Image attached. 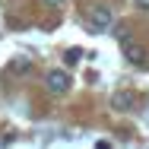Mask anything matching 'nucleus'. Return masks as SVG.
I'll use <instances>...</instances> for the list:
<instances>
[{
	"label": "nucleus",
	"instance_id": "obj_1",
	"mask_svg": "<svg viewBox=\"0 0 149 149\" xmlns=\"http://www.w3.org/2000/svg\"><path fill=\"white\" fill-rule=\"evenodd\" d=\"M45 86L54 92V95H63V92H70V86H73V79H70V73L67 70H48V76H45Z\"/></svg>",
	"mask_w": 149,
	"mask_h": 149
},
{
	"label": "nucleus",
	"instance_id": "obj_2",
	"mask_svg": "<svg viewBox=\"0 0 149 149\" xmlns=\"http://www.w3.org/2000/svg\"><path fill=\"white\" fill-rule=\"evenodd\" d=\"M120 51H124V60L133 63V67H146L149 63V54L136 45V41H120Z\"/></svg>",
	"mask_w": 149,
	"mask_h": 149
},
{
	"label": "nucleus",
	"instance_id": "obj_3",
	"mask_svg": "<svg viewBox=\"0 0 149 149\" xmlns=\"http://www.w3.org/2000/svg\"><path fill=\"white\" fill-rule=\"evenodd\" d=\"M111 19H114V16H111V10H108V6H95V10L89 13V26H92L95 32L111 29Z\"/></svg>",
	"mask_w": 149,
	"mask_h": 149
},
{
	"label": "nucleus",
	"instance_id": "obj_4",
	"mask_svg": "<svg viewBox=\"0 0 149 149\" xmlns=\"http://www.w3.org/2000/svg\"><path fill=\"white\" fill-rule=\"evenodd\" d=\"M133 105H136V95L130 89H118L111 95V108H114V111H130Z\"/></svg>",
	"mask_w": 149,
	"mask_h": 149
},
{
	"label": "nucleus",
	"instance_id": "obj_5",
	"mask_svg": "<svg viewBox=\"0 0 149 149\" xmlns=\"http://www.w3.org/2000/svg\"><path fill=\"white\" fill-rule=\"evenodd\" d=\"M10 70H13V73H29V70H32V63H29L26 57H16L13 63H10Z\"/></svg>",
	"mask_w": 149,
	"mask_h": 149
},
{
	"label": "nucleus",
	"instance_id": "obj_6",
	"mask_svg": "<svg viewBox=\"0 0 149 149\" xmlns=\"http://www.w3.org/2000/svg\"><path fill=\"white\" fill-rule=\"evenodd\" d=\"M48 6H60V3H67V0H45Z\"/></svg>",
	"mask_w": 149,
	"mask_h": 149
},
{
	"label": "nucleus",
	"instance_id": "obj_7",
	"mask_svg": "<svg viewBox=\"0 0 149 149\" xmlns=\"http://www.w3.org/2000/svg\"><path fill=\"white\" fill-rule=\"evenodd\" d=\"M136 6L140 10H149V0H136Z\"/></svg>",
	"mask_w": 149,
	"mask_h": 149
}]
</instances>
